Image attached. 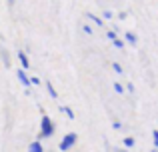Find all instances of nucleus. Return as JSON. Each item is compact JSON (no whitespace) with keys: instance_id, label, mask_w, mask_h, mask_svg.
I'll use <instances>...</instances> for the list:
<instances>
[{"instance_id":"obj_11","label":"nucleus","mask_w":158,"mask_h":152,"mask_svg":"<svg viewBox=\"0 0 158 152\" xmlns=\"http://www.w3.org/2000/svg\"><path fill=\"white\" fill-rule=\"evenodd\" d=\"M134 144H136V140H134V136H126L124 138V148H134Z\"/></svg>"},{"instance_id":"obj_19","label":"nucleus","mask_w":158,"mask_h":152,"mask_svg":"<svg viewBox=\"0 0 158 152\" xmlns=\"http://www.w3.org/2000/svg\"><path fill=\"white\" fill-rule=\"evenodd\" d=\"M112 128H114V130H122V122H120V120H114V122H112Z\"/></svg>"},{"instance_id":"obj_25","label":"nucleus","mask_w":158,"mask_h":152,"mask_svg":"<svg viewBox=\"0 0 158 152\" xmlns=\"http://www.w3.org/2000/svg\"><path fill=\"white\" fill-rule=\"evenodd\" d=\"M150 152H158V150H150Z\"/></svg>"},{"instance_id":"obj_4","label":"nucleus","mask_w":158,"mask_h":152,"mask_svg":"<svg viewBox=\"0 0 158 152\" xmlns=\"http://www.w3.org/2000/svg\"><path fill=\"white\" fill-rule=\"evenodd\" d=\"M16 76H18V80H20V84L22 86H30V76L26 74V70H22V68H20V70H16Z\"/></svg>"},{"instance_id":"obj_1","label":"nucleus","mask_w":158,"mask_h":152,"mask_svg":"<svg viewBox=\"0 0 158 152\" xmlns=\"http://www.w3.org/2000/svg\"><path fill=\"white\" fill-rule=\"evenodd\" d=\"M54 130H56V126H54L52 118L48 116V114H42V118H40V134H38V140L40 138H50L54 134Z\"/></svg>"},{"instance_id":"obj_8","label":"nucleus","mask_w":158,"mask_h":152,"mask_svg":"<svg viewBox=\"0 0 158 152\" xmlns=\"http://www.w3.org/2000/svg\"><path fill=\"white\" fill-rule=\"evenodd\" d=\"M58 110H60V112H64L66 116H68V120H74V118H76L74 110H72V108H68V106H58Z\"/></svg>"},{"instance_id":"obj_16","label":"nucleus","mask_w":158,"mask_h":152,"mask_svg":"<svg viewBox=\"0 0 158 152\" xmlns=\"http://www.w3.org/2000/svg\"><path fill=\"white\" fill-rule=\"evenodd\" d=\"M82 32H84V34H88V36H92V26H90V24H84V26H82Z\"/></svg>"},{"instance_id":"obj_15","label":"nucleus","mask_w":158,"mask_h":152,"mask_svg":"<svg viewBox=\"0 0 158 152\" xmlns=\"http://www.w3.org/2000/svg\"><path fill=\"white\" fill-rule=\"evenodd\" d=\"M106 38L110 40V42H112V40H116V38H118V34H116V30H108V32H106Z\"/></svg>"},{"instance_id":"obj_18","label":"nucleus","mask_w":158,"mask_h":152,"mask_svg":"<svg viewBox=\"0 0 158 152\" xmlns=\"http://www.w3.org/2000/svg\"><path fill=\"white\" fill-rule=\"evenodd\" d=\"M40 84V78L38 76H30V86H38Z\"/></svg>"},{"instance_id":"obj_5","label":"nucleus","mask_w":158,"mask_h":152,"mask_svg":"<svg viewBox=\"0 0 158 152\" xmlns=\"http://www.w3.org/2000/svg\"><path fill=\"white\" fill-rule=\"evenodd\" d=\"M124 42L126 44H130V46H136V44H138V36L134 34V32H124Z\"/></svg>"},{"instance_id":"obj_6","label":"nucleus","mask_w":158,"mask_h":152,"mask_svg":"<svg viewBox=\"0 0 158 152\" xmlns=\"http://www.w3.org/2000/svg\"><path fill=\"white\" fill-rule=\"evenodd\" d=\"M28 152H44V146H42V142H40V140H34V142H30V144H28Z\"/></svg>"},{"instance_id":"obj_22","label":"nucleus","mask_w":158,"mask_h":152,"mask_svg":"<svg viewBox=\"0 0 158 152\" xmlns=\"http://www.w3.org/2000/svg\"><path fill=\"white\" fill-rule=\"evenodd\" d=\"M126 16H128L126 12H118V18H120V20H126Z\"/></svg>"},{"instance_id":"obj_23","label":"nucleus","mask_w":158,"mask_h":152,"mask_svg":"<svg viewBox=\"0 0 158 152\" xmlns=\"http://www.w3.org/2000/svg\"><path fill=\"white\" fill-rule=\"evenodd\" d=\"M112 152H130V150H126V148H114Z\"/></svg>"},{"instance_id":"obj_13","label":"nucleus","mask_w":158,"mask_h":152,"mask_svg":"<svg viewBox=\"0 0 158 152\" xmlns=\"http://www.w3.org/2000/svg\"><path fill=\"white\" fill-rule=\"evenodd\" d=\"M112 86H114V92H118V94H124V84H122V82H114Z\"/></svg>"},{"instance_id":"obj_2","label":"nucleus","mask_w":158,"mask_h":152,"mask_svg":"<svg viewBox=\"0 0 158 152\" xmlns=\"http://www.w3.org/2000/svg\"><path fill=\"white\" fill-rule=\"evenodd\" d=\"M76 142H78L76 132H68V134H64V138L60 140V146H58V150H60V152H68V150H72L74 146H76Z\"/></svg>"},{"instance_id":"obj_20","label":"nucleus","mask_w":158,"mask_h":152,"mask_svg":"<svg viewBox=\"0 0 158 152\" xmlns=\"http://www.w3.org/2000/svg\"><path fill=\"white\" fill-rule=\"evenodd\" d=\"M152 142H154V146H156V150H158V130L152 132Z\"/></svg>"},{"instance_id":"obj_7","label":"nucleus","mask_w":158,"mask_h":152,"mask_svg":"<svg viewBox=\"0 0 158 152\" xmlns=\"http://www.w3.org/2000/svg\"><path fill=\"white\" fill-rule=\"evenodd\" d=\"M86 18H88L90 22H94V24H96V26H104V20H102L100 16L92 14V12H88V14H86Z\"/></svg>"},{"instance_id":"obj_10","label":"nucleus","mask_w":158,"mask_h":152,"mask_svg":"<svg viewBox=\"0 0 158 152\" xmlns=\"http://www.w3.org/2000/svg\"><path fill=\"white\" fill-rule=\"evenodd\" d=\"M44 86H46V90H48V94H50V98H58V92H56V88L52 86V82H44Z\"/></svg>"},{"instance_id":"obj_17","label":"nucleus","mask_w":158,"mask_h":152,"mask_svg":"<svg viewBox=\"0 0 158 152\" xmlns=\"http://www.w3.org/2000/svg\"><path fill=\"white\" fill-rule=\"evenodd\" d=\"M112 16H114V14H112V10H104V12H102V20H110Z\"/></svg>"},{"instance_id":"obj_12","label":"nucleus","mask_w":158,"mask_h":152,"mask_svg":"<svg viewBox=\"0 0 158 152\" xmlns=\"http://www.w3.org/2000/svg\"><path fill=\"white\" fill-rule=\"evenodd\" d=\"M112 70H114L116 74H124V68H122V64H118V62H112Z\"/></svg>"},{"instance_id":"obj_9","label":"nucleus","mask_w":158,"mask_h":152,"mask_svg":"<svg viewBox=\"0 0 158 152\" xmlns=\"http://www.w3.org/2000/svg\"><path fill=\"white\" fill-rule=\"evenodd\" d=\"M0 58H2L4 66L10 68V54H8V50H0Z\"/></svg>"},{"instance_id":"obj_24","label":"nucleus","mask_w":158,"mask_h":152,"mask_svg":"<svg viewBox=\"0 0 158 152\" xmlns=\"http://www.w3.org/2000/svg\"><path fill=\"white\" fill-rule=\"evenodd\" d=\"M14 2H16V0H8V4H10V6H14Z\"/></svg>"},{"instance_id":"obj_3","label":"nucleus","mask_w":158,"mask_h":152,"mask_svg":"<svg viewBox=\"0 0 158 152\" xmlns=\"http://www.w3.org/2000/svg\"><path fill=\"white\" fill-rule=\"evenodd\" d=\"M16 58H18L22 70H30V60H28V56H26V52H24V50H18V52H16Z\"/></svg>"},{"instance_id":"obj_21","label":"nucleus","mask_w":158,"mask_h":152,"mask_svg":"<svg viewBox=\"0 0 158 152\" xmlns=\"http://www.w3.org/2000/svg\"><path fill=\"white\" fill-rule=\"evenodd\" d=\"M126 90H128V92H134V90H136V86L132 84V82H128V84H126Z\"/></svg>"},{"instance_id":"obj_14","label":"nucleus","mask_w":158,"mask_h":152,"mask_svg":"<svg viewBox=\"0 0 158 152\" xmlns=\"http://www.w3.org/2000/svg\"><path fill=\"white\" fill-rule=\"evenodd\" d=\"M112 44H114V48H118V50H122V48H124V40H120V38L112 40Z\"/></svg>"}]
</instances>
